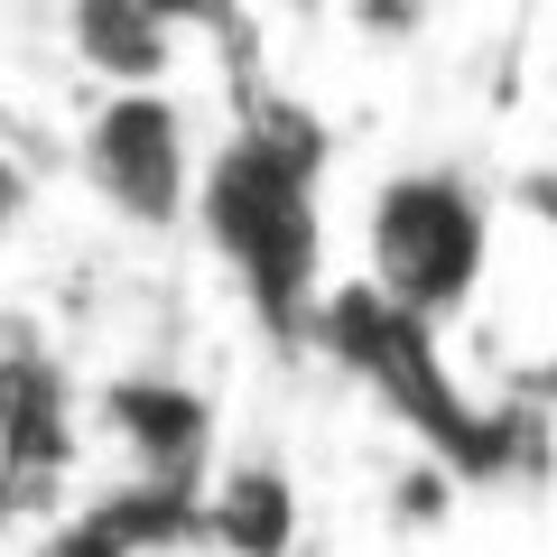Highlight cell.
I'll use <instances>...</instances> for the list:
<instances>
[{
    "instance_id": "cell-3",
    "label": "cell",
    "mask_w": 557,
    "mask_h": 557,
    "mask_svg": "<svg viewBox=\"0 0 557 557\" xmlns=\"http://www.w3.org/2000/svg\"><path fill=\"white\" fill-rule=\"evenodd\" d=\"M307 325H317V344L362 381V391H381L399 418H418V428H428L437 446H456L465 465H493V428L456 399V381H446V335H437V325H418L409 307H391L381 288H362V278L325 288V298L307 307Z\"/></svg>"
},
{
    "instance_id": "cell-9",
    "label": "cell",
    "mask_w": 557,
    "mask_h": 557,
    "mask_svg": "<svg viewBox=\"0 0 557 557\" xmlns=\"http://www.w3.org/2000/svg\"><path fill=\"white\" fill-rule=\"evenodd\" d=\"M354 20H362V28H381V38H399V28L418 20V0H354Z\"/></svg>"
},
{
    "instance_id": "cell-8",
    "label": "cell",
    "mask_w": 557,
    "mask_h": 557,
    "mask_svg": "<svg viewBox=\"0 0 557 557\" xmlns=\"http://www.w3.org/2000/svg\"><path fill=\"white\" fill-rule=\"evenodd\" d=\"M28 205H38V168H28L20 149L0 139V242H10V233L28 223Z\"/></svg>"
},
{
    "instance_id": "cell-2",
    "label": "cell",
    "mask_w": 557,
    "mask_h": 557,
    "mask_svg": "<svg viewBox=\"0 0 557 557\" xmlns=\"http://www.w3.org/2000/svg\"><path fill=\"white\" fill-rule=\"evenodd\" d=\"M483 260H493V214L456 168H399L381 177L362 214V288L409 307L418 325H446L474 307Z\"/></svg>"
},
{
    "instance_id": "cell-4",
    "label": "cell",
    "mask_w": 557,
    "mask_h": 557,
    "mask_svg": "<svg viewBox=\"0 0 557 557\" xmlns=\"http://www.w3.org/2000/svg\"><path fill=\"white\" fill-rule=\"evenodd\" d=\"M196 131H186L177 94H159V84H131V94H102L94 112H84L75 131V177L84 196L102 205L112 223H131V233H168V223H186V205H196Z\"/></svg>"
},
{
    "instance_id": "cell-10",
    "label": "cell",
    "mask_w": 557,
    "mask_h": 557,
    "mask_svg": "<svg viewBox=\"0 0 557 557\" xmlns=\"http://www.w3.org/2000/svg\"><path fill=\"white\" fill-rule=\"evenodd\" d=\"M530 205H539V214H557V177H530Z\"/></svg>"
},
{
    "instance_id": "cell-5",
    "label": "cell",
    "mask_w": 557,
    "mask_h": 557,
    "mask_svg": "<svg viewBox=\"0 0 557 557\" xmlns=\"http://www.w3.org/2000/svg\"><path fill=\"white\" fill-rule=\"evenodd\" d=\"M112 428H121L139 483H149L159 502H186V493L205 483L214 418H205L196 391H177V381H121V391H112Z\"/></svg>"
},
{
    "instance_id": "cell-6",
    "label": "cell",
    "mask_w": 557,
    "mask_h": 557,
    "mask_svg": "<svg viewBox=\"0 0 557 557\" xmlns=\"http://www.w3.org/2000/svg\"><path fill=\"white\" fill-rule=\"evenodd\" d=\"M65 47H75L84 75H102V94H131V84L168 75L177 20L159 0H65Z\"/></svg>"
},
{
    "instance_id": "cell-7",
    "label": "cell",
    "mask_w": 557,
    "mask_h": 557,
    "mask_svg": "<svg viewBox=\"0 0 557 557\" xmlns=\"http://www.w3.org/2000/svg\"><path fill=\"white\" fill-rule=\"evenodd\" d=\"M205 530L233 557H278L288 530H298V502H288V483H278L270 465H242V474H223L214 493H205Z\"/></svg>"
},
{
    "instance_id": "cell-1",
    "label": "cell",
    "mask_w": 557,
    "mask_h": 557,
    "mask_svg": "<svg viewBox=\"0 0 557 557\" xmlns=\"http://www.w3.org/2000/svg\"><path fill=\"white\" fill-rule=\"evenodd\" d=\"M317 168L325 139L288 112L242 121L196 168L186 214L205 223V242L223 251V270L270 325H307V307H317Z\"/></svg>"
}]
</instances>
